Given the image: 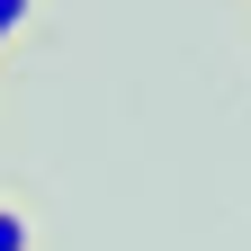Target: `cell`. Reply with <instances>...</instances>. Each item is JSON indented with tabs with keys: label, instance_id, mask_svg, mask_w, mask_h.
<instances>
[{
	"label": "cell",
	"instance_id": "cell-1",
	"mask_svg": "<svg viewBox=\"0 0 251 251\" xmlns=\"http://www.w3.org/2000/svg\"><path fill=\"white\" fill-rule=\"evenodd\" d=\"M0 251H36V233H27V215H18V206H0Z\"/></svg>",
	"mask_w": 251,
	"mask_h": 251
},
{
	"label": "cell",
	"instance_id": "cell-2",
	"mask_svg": "<svg viewBox=\"0 0 251 251\" xmlns=\"http://www.w3.org/2000/svg\"><path fill=\"white\" fill-rule=\"evenodd\" d=\"M27 9H36V0H0V45H9L18 27H27Z\"/></svg>",
	"mask_w": 251,
	"mask_h": 251
}]
</instances>
